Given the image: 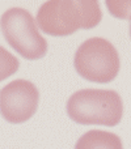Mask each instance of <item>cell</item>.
<instances>
[{
    "mask_svg": "<svg viewBox=\"0 0 131 149\" xmlns=\"http://www.w3.org/2000/svg\"><path fill=\"white\" fill-rule=\"evenodd\" d=\"M5 41L24 59L38 60L46 55L47 42L39 34L33 16L22 8H11L0 18Z\"/></svg>",
    "mask_w": 131,
    "mask_h": 149,
    "instance_id": "cell-4",
    "label": "cell"
},
{
    "mask_svg": "<svg viewBox=\"0 0 131 149\" xmlns=\"http://www.w3.org/2000/svg\"><path fill=\"white\" fill-rule=\"evenodd\" d=\"M18 67H20V62L17 58L3 46H0V82L15 74Z\"/></svg>",
    "mask_w": 131,
    "mask_h": 149,
    "instance_id": "cell-7",
    "label": "cell"
},
{
    "mask_svg": "<svg viewBox=\"0 0 131 149\" xmlns=\"http://www.w3.org/2000/svg\"><path fill=\"white\" fill-rule=\"evenodd\" d=\"M66 110L79 124L116 127L122 120L123 102L116 90L83 89L68 98Z\"/></svg>",
    "mask_w": 131,
    "mask_h": 149,
    "instance_id": "cell-2",
    "label": "cell"
},
{
    "mask_svg": "<svg viewBox=\"0 0 131 149\" xmlns=\"http://www.w3.org/2000/svg\"><path fill=\"white\" fill-rule=\"evenodd\" d=\"M102 12L96 0H50L37 12L38 28L47 36L67 37L79 29H93Z\"/></svg>",
    "mask_w": 131,
    "mask_h": 149,
    "instance_id": "cell-1",
    "label": "cell"
},
{
    "mask_svg": "<svg viewBox=\"0 0 131 149\" xmlns=\"http://www.w3.org/2000/svg\"><path fill=\"white\" fill-rule=\"evenodd\" d=\"M106 7L108 10L110 12L111 16L117 18H122V20H131V1H113V0H108L106 1Z\"/></svg>",
    "mask_w": 131,
    "mask_h": 149,
    "instance_id": "cell-8",
    "label": "cell"
},
{
    "mask_svg": "<svg viewBox=\"0 0 131 149\" xmlns=\"http://www.w3.org/2000/svg\"><path fill=\"white\" fill-rule=\"evenodd\" d=\"M130 38H131V20H130Z\"/></svg>",
    "mask_w": 131,
    "mask_h": 149,
    "instance_id": "cell-9",
    "label": "cell"
},
{
    "mask_svg": "<svg viewBox=\"0 0 131 149\" xmlns=\"http://www.w3.org/2000/svg\"><path fill=\"white\" fill-rule=\"evenodd\" d=\"M75 70L84 80L108 84L118 76L121 62L117 49L105 38L93 37L79 46L74 58Z\"/></svg>",
    "mask_w": 131,
    "mask_h": 149,
    "instance_id": "cell-3",
    "label": "cell"
},
{
    "mask_svg": "<svg viewBox=\"0 0 131 149\" xmlns=\"http://www.w3.org/2000/svg\"><path fill=\"white\" fill-rule=\"evenodd\" d=\"M39 92L28 80H15L0 90V114L13 124L28 122L36 114Z\"/></svg>",
    "mask_w": 131,
    "mask_h": 149,
    "instance_id": "cell-5",
    "label": "cell"
},
{
    "mask_svg": "<svg viewBox=\"0 0 131 149\" xmlns=\"http://www.w3.org/2000/svg\"><path fill=\"white\" fill-rule=\"evenodd\" d=\"M75 149H123L122 140L113 132L92 130L76 141Z\"/></svg>",
    "mask_w": 131,
    "mask_h": 149,
    "instance_id": "cell-6",
    "label": "cell"
}]
</instances>
